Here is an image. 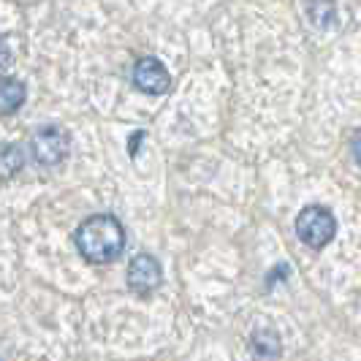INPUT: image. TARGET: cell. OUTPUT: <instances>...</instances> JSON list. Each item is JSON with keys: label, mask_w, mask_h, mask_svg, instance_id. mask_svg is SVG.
Segmentation results:
<instances>
[{"label": "cell", "mask_w": 361, "mask_h": 361, "mask_svg": "<svg viewBox=\"0 0 361 361\" xmlns=\"http://www.w3.org/2000/svg\"><path fill=\"white\" fill-rule=\"evenodd\" d=\"M76 250L87 264H114L126 250V228L111 215H90L76 228Z\"/></svg>", "instance_id": "6da1fadb"}, {"label": "cell", "mask_w": 361, "mask_h": 361, "mask_svg": "<svg viewBox=\"0 0 361 361\" xmlns=\"http://www.w3.org/2000/svg\"><path fill=\"white\" fill-rule=\"evenodd\" d=\"M334 234H337V220L331 215V209L310 204L296 215V236L312 250H324L334 239Z\"/></svg>", "instance_id": "7a4b0ae2"}, {"label": "cell", "mask_w": 361, "mask_h": 361, "mask_svg": "<svg viewBox=\"0 0 361 361\" xmlns=\"http://www.w3.org/2000/svg\"><path fill=\"white\" fill-rule=\"evenodd\" d=\"M30 149H33L36 163H41V166H57V163H63L68 158L71 139H68V133L63 128L47 126L36 130V136L30 142Z\"/></svg>", "instance_id": "3957f363"}, {"label": "cell", "mask_w": 361, "mask_h": 361, "mask_svg": "<svg viewBox=\"0 0 361 361\" xmlns=\"http://www.w3.org/2000/svg\"><path fill=\"white\" fill-rule=\"evenodd\" d=\"M163 283V269L158 264L155 255H136L130 264H128V274H126V286L130 293L136 296H149L161 288Z\"/></svg>", "instance_id": "277c9868"}, {"label": "cell", "mask_w": 361, "mask_h": 361, "mask_svg": "<svg viewBox=\"0 0 361 361\" xmlns=\"http://www.w3.org/2000/svg\"><path fill=\"white\" fill-rule=\"evenodd\" d=\"M133 85L147 95H163L171 90V73L158 57H142L133 66Z\"/></svg>", "instance_id": "5b68a950"}, {"label": "cell", "mask_w": 361, "mask_h": 361, "mask_svg": "<svg viewBox=\"0 0 361 361\" xmlns=\"http://www.w3.org/2000/svg\"><path fill=\"white\" fill-rule=\"evenodd\" d=\"M283 353L280 337L271 329H258L250 337V356L253 361H277Z\"/></svg>", "instance_id": "8992f818"}, {"label": "cell", "mask_w": 361, "mask_h": 361, "mask_svg": "<svg viewBox=\"0 0 361 361\" xmlns=\"http://www.w3.org/2000/svg\"><path fill=\"white\" fill-rule=\"evenodd\" d=\"M25 82L11 79V76H3V85H0V111L3 114H14L22 104H25Z\"/></svg>", "instance_id": "52a82bcc"}, {"label": "cell", "mask_w": 361, "mask_h": 361, "mask_svg": "<svg viewBox=\"0 0 361 361\" xmlns=\"http://www.w3.org/2000/svg\"><path fill=\"white\" fill-rule=\"evenodd\" d=\"M307 17L315 27H331V25H337V3L334 0H310Z\"/></svg>", "instance_id": "ba28073f"}, {"label": "cell", "mask_w": 361, "mask_h": 361, "mask_svg": "<svg viewBox=\"0 0 361 361\" xmlns=\"http://www.w3.org/2000/svg\"><path fill=\"white\" fill-rule=\"evenodd\" d=\"M25 166V155H22V147L19 145H6L3 147V177L11 180L19 169Z\"/></svg>", "instance_id": "9c48e42d"}, {"label": "cell", "mask_w": 361, "mask_h": 361, "mask_svg": "<svg viewBox=\"0 0 361 361\" xmlns=\"http://www.w3.org/2000/svg\"><path fill=\"white\" fill-rule=\"evenodd\" d=\"M350 149H353V158H356V163L361 166V130H356V136H353V142H350Z\"/></svg>", "instance_id": "30bf717a"}, {"label": "cell", "mask_w": 361, "mask_h": 361, "mask_svg": "<svg viewBox=\"0 0 361 361\" xmlns=\"http://www.w3.org/2000/svg\"><path fill=\"white\" fill-rule=\"evenodd\" d=\"M145 139V133L139 130V133H133V139H130V155H136V147H139V142Z\"/></svg>", "instance_id": "8fae6325"}]
</instances>
